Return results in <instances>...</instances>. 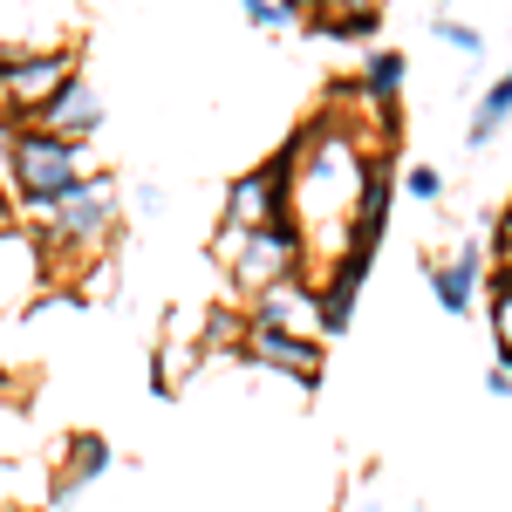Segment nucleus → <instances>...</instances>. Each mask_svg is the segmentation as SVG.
I'll use <instances>...</instances> for the list:
<instances>
[{
  "instance_id": "nucleus-1",
  "label": "nucleus",
  "mask_w": 512,
  "mask_h": 512,
  "mask_svg": "<svg viewBox=\"0 0 512 512\" xmlns=\"http://www.w3.org/2000/svg\"><path fill=\"white\" fill-rule=\"evenodd\" d=\"M7 178H14V198L41 219V212H55L62 198H76L96 171H89V151H82V144L41 130V123H21L14 144H7Z\"/></svg>"
},
{
  "instance_id": "nucleus-2",
  "label": "nucleus",
  "mask_w": 512,
  "mask_h": 512,
  "mask_svg": "<svg viewBox=\"0 0 512 512\" xmlns=\"http://www.w3.org/2000/svg\"><path fill=\"white\" fill-rule=\"evenodd\" d=\"M117 239V178H89L76 198H62L55 212H41V246L55 267H82V260H103Z\"/></svg>"
},
{
  "instance_id": "nucleus-3",
  "label": "nucleus",
  "mask_w": 512,
  "mask_h": 512,
  "mask_svg": "<svg viewBox=\"0 0 512 512\" xmlns=\"http://www.w3.org/2000/svg\"><path fill=\"white\" fill-rule=\"evenodd\" d=\"M280 219H294V164H287V151L267 158V164H253V171H239L233 185H226V212H219V260H226L246 233L280 226Z\"/></svg>"
},
{
  "instance_id": "nucleus-4",
  "label": "nucleus",
  "mask_w": 512,
  "mask_h": 512,
  "mask_svg": "<svg viewBox=\"0 0 512 512\" xmlns=\"http://www.w3.org/2000/svg\"><path fill=\"white\" fill-rule=\"evenodd\" d=\"M76 48H14L0 55V117L14 123H41L48 103L76 82Z\"/></svg>"
},
{
  "instance_id": "nucleus-5",
  "label": "nucleus",
  "mask_w": 512,
  "mask_h": 512,
  "mask_svg": "<svg viewBox=\"0 0 512 512\" xmlns=\"http://www.w3.org/2000/svg\"><path fill=\"white\" fill-rule=\"evenodd\" d=\"M308 267V239H301V219H280V226H260V233H246L226 253V274H233L239 294H267L280 280H294Z\"/></svg>"
},
{
  "instance_id": "nucleus-6",
  "label": "nucleus",
  "mask_w": 512,
  "mask_h": 512,
  "mask_svg": "<svg viewBox=\"0 0 512 512\" xmlns=\"http://www.w3.org/2000/svg\"><path fill=\"white\" fill-rule=\"evenodd\" d=\"M246 362H260V369H280V376H294V383H321V342L315 335H294V328H260L253 321V335H246Z\"/></svg>"
},
{
  "instance_id": "nucleus-7",
  "label": "nucleus",
  "mask_w": 512,
  "mask_h": 512,
  "mask_svg": "<svg viewBox=\"0 0 512 512\" xmlns=\"http://www.w3.org/2000/svg\"><path fill=\"white\" fill-rule=\"evenodd\" d=\"M253 321H260V328L321 335V301H315V287L294 274V280H280V287H267V294H253Z\"/></svg>"
},
{
  "instance_id": "nucleus-8",
  "label": "nucleus",
  "mask_w": 512,
  "mask_h": 512,
  "mask_svg": "<svg viewBox=\"0 0 512 512\" xmlns=\"http://www.w3.org/2000/svg\"><path fill=\"white\" fill-rule=\"evenodd\" d=\"M478 274H485V253H478V239H465L451 260H431V294L444 315H465L478 294Z\"/></svg>"
},
{
  "instance_id": "nucleus-9",
  "label": "nucleus",
  "mask_w": 512,
  "mask_h": 512,
  "mask_svg": "<svg viewBox=\"0 0 512 512\" xmlns=\"http://www.w3.org/2000/svg\"><path fill=\"white\" fill-rule=\"evenodd\" d=\"M41 130H55V137H69V144H89V137L103 130V96L89 89V76H76L62 96H55V103H48Z\"/></svg>"
},
{
  "instance_id": "nucleus-10",
  "label": "nucleus",
  "mask_w": 512,
  "mask_h": 512,
  "mask_svg": "<svg viewBox=\"0 0 512 512\" xmlns=\"http://www.w3.org/2000/svg\"><path fill=\"white\" fill-rule=\"evenodd\" d=\"M110 472V437L96 431H76L69 444H62V472H55V499H76L89 478Z\"/></svg>"
},
{
  "instance_id": "nucleus-11",
  "label": "nucleus",
  "mask_w": 512,
  "mask_h": 512,
  "mask_svg": "<svg viewBox=\"0 0 512 512\" xmlns=\"http://www.w3.org/2000/svg\"><path fill=\"white\" fill-rule=\"evenodd\" d=\"M512 117V69L499 82H492V89H485V96H478V110H472V130H465V137H472V151H485V144H492V137H499V123Z\"/></svg>"
},
{
  "instance_id": "nucleus-12",
  "label": "nucleus",
  "mask_w": 512,
  "mask_h": 512,
  "mask_svg": "<svg viewBox=\"0 0 512 512\" xmlns=\"http://www.w3.org/2000/svg\"><path fill=\"white\" fill-rule=\"evenodd\" d=\"M246 335H253V315H233L226 301L205 315V328H198V349H226V355H239L246 349Z\"/></svg>"
},
{
  "instance_id": "nucleus-13",
  "label": "nucleus",
  "mask_w": 512,
  "mask_h": 512,
  "mask_svg": "<svg viewBox=\"0 0 512 512\" xmlns=\"http://www.w3.org/2000/svg\"><path fill=\"white\" fill-rule=\"evenodd\" d=\"M355 287H362V280H342V274H328V280L315 287V301H321V335H342V328H349Z\"/></svg>"
},
{
  "instance_id": "nucleus-14",
  "label": "nucleus",
  "mask_w": 512,
  "mask_h": 512,
  "mask_svg": "<svg viewBox=\"0 0 512 512\" xmlns=\"http://www.w3.org/2000/svg\"><path fill=\"white\" fill-rule=\"evenodd\" d=\"M403 69H410V55H403V48H376V55H369V69H362V89H369V96H383V103H396Z\"/></svg>"
},
{
  "instance_id": "nucleus-15",
  "label": "nucleus",
  "mask_w": 512,
  "mask_h": 512,
  "mask_svg": "<svg viewBox=\"0 0 512 512\" xmlns=\"http://www.w3.org/2000/svg\"><path fill=\"white\" fill-rule=\"evenodd\" d=\"M485 321H492V349L512 369V274L492 280V301H485Z\"/></svg>"
},
{
  "instance_id": "nucleus-16",
  "label": "nucleus",
  "mask_w": 512,
  "mask_h": 512,
  "mask_svg": "<svg viewBox=\"0 0 512 512\" xmlns=\"http://www.w3.org/2000/svg\"><path fill=\"white\" fill-rule=\"evenodd\" d=\"M192 349H198V342H164L158 362H151V390H178L185 369H192Z\"/></svg>"
},
{
  "instance_id": "nucleus-17",
  "label": "nucleus",
  "mask_w": 512,
  "mask_h": 512,
  "mask_svg": "<svg viewBox=\"0 0 512 512\" xmlns=\"http://www.w3.org/2000/svg\"><path fill=\"white\" fill-rule=\"evenodd\" d=\"M315 28L335 41H376V14H321Z\"/></svg>"
},
{
  "instance_id": "nucleus-18",
  "label": "nucleus",
  "mask_w": 512,
  "mask_h": 512,
  "mask_svg": "<svg viewBox=\"0 0 512 512\" xmlns=\"http://www.w3.org/2000/svg\"><path fill=\"white\" fill-rule=\"evenodd\" d=\"M403 192L424 198V205H437V198H444V178H437L431 164H410V171H403Z\"/></svg>"
},
{
  "instance_id": "nucleus-19",
  "label": "nucleus",
  "mask_w": 512,
  "mask_h": 512,
  "mask_svg": "<svg viewBox=\"0 0 512 512\" xmlns=\"http://www.w3.org/2000/svg\"><path fill=\"white\" fill-rule=\"evenodd\" d=\"M437 41H451L458 55H485V35H478V28H465V21H437Z\"/></svg>"
},
{
  "instance_id": "nucleus-20",
  "label": "nucleus",
  "mask_w": 512,
  "mask_h": 512,
  "mask_svg": "<svg viewBox=\"0 0 512 512\" xmlns=\"http://www.w3.org/2000/svg\"><path fill=\"white\" fill-rule=\"evenodd\" d=\"M239 7H246V21H253V28H287V21H294V14H287V0H239Z\"/></svg>"
},
{
  "instance_id": "nucleus-21",
  "label": "nucleus",
  "mask_w": 512,
  "mask_h": 512,
  "mask_svg": "<svg viewBox=\"0 0 512 512\" xmlns=\"http://www.w3.org/2000/svg\"><path fill=\"white\" fill-rule=\"evenodd\" d=\"M485 390H492V396H512V369H506V362H492V369H485Z\"/></svg>"
},
{
  "instance_id": "nucleus-22",
  "label": "nucleus",
  "mask_w": 512,
  "mask_h": 512,
  "mask_svg": "<svg viewBox=\"0 0 512 512\" xmlns=\"http://www.w3.org/2000/svg\"><path fill=\"white\" fill-rule=\"evenodd\" d=\"M321 14H376V0H328Z\"/></svg>"
},
{
  "instance_id": "nucleus-23",
  "label": "nucleus",
  "mask_w": 512,
  "mask_h": 512,
  "mask_svg": "<svg viewBox=\"0 0 512 512\" xmlns=\"http://www.w3.org/2000/svg\"><path fill=\"white\" fill-rule=\"evenodd\" d=\"M7 226H14V205H7V192H0V233H7Z\"/></svg>"
},
{
  "instance_id": "nucleus-24",
  "label": "nucleus",
  "mask_w": 512,
  "mask_h": 512,
  "mask_svg": "<svg viewBox=\"0 0 512 512\" xmlns=\"http://www.w3.org/2000/svg\"><path fill=\"white\" fill-rule=\"evenodd\" d=\"M7 144H14V130H0V158H7Z\"/></svg>"
},
{
  "instance_id": "nucleus-25",
  "label": "nucleus",
  "mask_w": 512,
  "mask_h": 512,
  "mask_svg": "<svg viewBox=\"0 0 512 512\" xmlns=\"http://www.w3.org/2000/svg\"><path fill=\"white\" fill-rule=\"evenodd\" d=\"M506 233H512V198H506Z\"/></svg>"
}]
</instances>
